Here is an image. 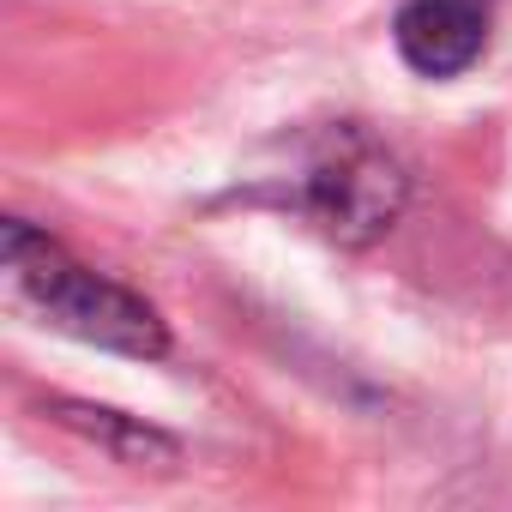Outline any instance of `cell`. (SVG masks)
Wrapping results in <instances>:
<instances>
[{"label": "cell", "mask_w": 512, "mask_h": 512, "mask_svg": "<svg viewBox=\"0 0 512 512\" xmlns=\"http://www.w3.org/2000/svg\"><path fill=\"white\" fill-rule=\"evenodd\" d=\"M0 278H7V296L19 308H31L43 326L67 332L79 344L139 356V362H157L169 350V326L145 296L97 278L61 241H49L43 229H31L19 217L0 229Z\"/></svg>", "instance_id": "cell-1"}, {"label": "cell", "mask_w": 512, "mask_h": 512, "mask_svg": "<svg viewBox=\"0 0 512 512\" xmlns=\"http://www.w3.org/2000/svg\"><path fill=\"white\" fill-rule=\"evenodd\" d=\"M404 199H410L404 163L362 127H338L332 145L302 175V211L338 247H374L404 217Z\"/></svg>", "instance_id": "cell-2"}, {"label": "cell", "mask_w": 512, "mask_h": 512, "mask_svg": "<svg viewBox=\"0 0 512 512\" xmlns=\"http://www.w3.org/2000/svg\"><path fill=\"white\" fill-rule=\"evenodd\" d=\"M488 31H494L488 0H404L392 19L404 67H416L422 79H458L488 49Z\"/></svg>", "instance_id": "cell-3"}, {"label": "cell", "mask_w": 512, "mask_h": 512, "mask_svg": "<svg viewBox=\"0 0 512 512\" xmlns=\"http://www.w3.org/2000/svg\"><path fill=\"white\" fill-rule=\"evenodd\" d=\"M49 416H55L61 428H73V434H85L91 446H103L115 464H133V470H169V464L181 458V446H175L163 428H145V422H133V416H121V410H97V404H67V398H55Z\"/></svg>", "instance_id": "cell-4"}]
</instances>
